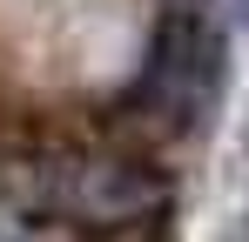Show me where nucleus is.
Listing matches in <instances>:
<instances>
[{
  "label": "nucleus",
  "mask_w": 249,
  "mask_h": 242,
  "mask_svg": "<svg viewBox=\"0 0 249 242\" xmlns=\"http://www.w3.org/2000/svg\"><path fill=\"white\" fill-rule=\"evenodd\" d=\"M215 81H222V40L202 20H175L155 40V94L175 115H202L215 108Z\"/></svg>",
  "instance_id": "f257e3e1"
}]
</instances>
